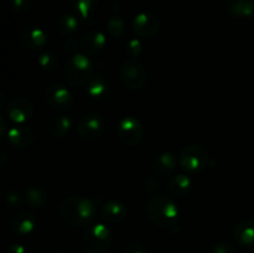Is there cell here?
Masks as SVG:
<instances>
[{
  "label": "cell",
  "instance_id": "6",
  "mask_svg": "<svg viewBox=\"0 0 254 253\" xmlns=\"http://www.w3.org/2000/svg\"><path fill=\"white\" fill-rule=\"evenodd\" d=\"M122 82L129 89H140L145 84L148 74L145 67L135 59H129L123 63L119 71Z\"/></svg>",
  "mask_w": 254,
  "mask_h": 253
},
{
  "label": "cell",
  "instance_id": "17",
  "mask_svg": "<svg viewBox=\"0 0 254 253\" xmlns=\"http://www.w3.org/2000/svg\"><path fill=\"white\" fill-rule=\"evenodd\" d=\"M233 238L243 247L254 246V220H243L233 227Z\"/></svg>",
  "mask_w": 254,
  "mask_h": 253
},
{
  "label": "cell",
  "instance_id": "3",
  "mask_svg": "<svg viewBox=\"0 0 254 253\" xmlns=\"http://www.w3.org/2000/svg\"><path fill=\"white\" fill-rule=\"evenodd\" d=\"M93 69V63L86 54H76L67 60L64 76L71 86L79 87L91 81Z\"/></svg>",
  "mask_w": 254,
  "mask_h": 253
},
{
  "label": "cell",
  "instance_id": "4",
  "mask_svg": "<svg viewBox=\"0 0 254 253\" xmlns=\"http://www.w3.org/2000/svg\"><path fill=\"white\" fill-rule=\"evenodd\" d=\"M112 243V232L104 223H94L86 228L82 246L87 253H106Z\"/></svg>",
  "mask_w": 254,
  "mask_h": 253
},
{
  "label": "cell",
  "instance_id": "32",
  "mask_svg": "<svg viewBox=\"0 0 254 253\" xmlns=\"http://www.w3.org/2000/svg\"><path fill=\"white\" fill-rule=\"evenodd\" d=\"M5 201H6V205H9L10 207H17L22 203V197L21 195L16 192H9L5 196Z\"/></svg>",
  "mask_w": 254,
  "mask_h": 253
},
{
  "label": "cell",
  "instance_id": "2",
  "mask_svg": "<svg viewBox=\"0 0 254 253\" xmlns=\"http://www.w3.org/2000/svg\"><path fill=\"white\" fill-rule=\"evenodd\" d=\"M61 218L74 227L87 226L96 217V207L89 198L73 195L64 198L60 206Z\"/></svg>",
  "mask_w": 254,
  "mask_h": 253
},
{
  "label": "cell",
  "instance_id": "7",
  "mask_svg": "<svg viewBox=\"0 0 254 253\" xmlns=\"http://www.w3.org/2000/svg\"><path fill=\"white\" fill-rule=\"evenodd\" d=\"M117 136L126 146H135L143 138V126L140 121L133 116L123 117L117 126Z\"/></svg>",
  "mask_w": 254,
  "mask_h": 253
},
{
  "label": "cell",
  "instance_id": "5",
  "mask_svg": "<svg viewBox=\"0 0 254 253\" xmlns=\"http://www.w3.org/2000/svg\"><path fill=\"white\" fill-rule=\"evenodd\" d=\"M210 161L208 150L202 145H188L179 154V165L189 173H198L206 169Z\"/></svg>",
  "mask_w": 254,
  "mask_h": 253
},
{
  "label": "cell",
  "instance_id": "18",
  "mask_svg": "<svg viewBox=\"0 0 254 253\" xmlns=\"http://www.w3.org/2000/svg\"><path fill=\"white\" fill-rule=\"evenodd\" d=\"M36 227V218L29 211H22L14 216L11 221V228L16 235L27 236L34 232Z\"/></svg>",
  "mask_w": 254,
  "mask_h": 253
},
{
  "label": "cell",
  "instance_id": "13",
  "mask_svg": "<svg viewBox=\"0 0 254 253\" xmlns=\"http://www.w3.org/2000/svg\"><path fill=\"white\" fill-rule=\"evenodd\" d=\"M101 217L108 223H121L128 216V208L123 202L111 200L101 207Z\"/></svg>",
  "mask_w": 254,
  "mask_h": 253
},
{
  "label": "cell",
  "instance_id": "12",
  "mask_svg": "<svg viewBox=\"0 0 254 253\" xmlns=\"http://www.w3.org/2000/svg\"><path fill=\"white\" fill-rule=\"evenodd\" d=\"M7 141L16 149H26L34 143V131L27 126H15L7 129Z\"/></svg>",
  "mask_w": 254,
  "mask_h": 253
},
{
  "label": "cell",
  "instance_id": "34",
  "mask_svg": "<svg viewBox=\"0 0 254 253\" xmlns=\"http://www.w3.org/2000/svg\"><path fill=\"white\" fill-rule=\"evenodd\" d=\"M26 248H25L24 245H21V243H14V245L10 246L9 248H7L6 253H26Z\"/></svg>",
  "mask_w": 254,
  "mask_h": 253
},
{
  "label": "cell",
  "instance_id": "20",
  "mask_svg": "<svg viewBox=\"0 0 254 253\" xmlns=\"http://www.w3.org/2000/svg\"><path fill=\"white\" fill-rule=\"evenodd\" d=\"M72 121L68 116L62 114V116H56L51 119L49 124V133L54 138H64L71 130Z\"/></svg>",
  "mask_w": 254,
  "mask_h": 253
},
{
  "label": "cell",
  "instance_id": "22",
  "mask_svg": "<svg viewBox=\"0 0 254 253\" xmlns=\"http://www.w3.org/2000/svg\"><path fill=\"white\" fill-rule=\"evenodd\" d=\"M24 198L25 203L31 208H41L47 203V193L45 192L44 189L37 188V186H31V188L26 189Z\"/></svg>",
  "mask_w": 254,
  "mask_h": 253
},
{
  "label": "cell",
  "instance_id": "11",
  "mask_svg": "<svg viewBox=\"0 0 254 253\" xmlns=\"http://www.w3.org/2000/svg\"><path fill=\"white\" fill-rule=\"evenodd\" d=\"M131 27L136 36L153 37L160 29V21L150 12H140L134 17Z\"/></svg>",
  "mask_w": 254,
  "mask_h": 253
},
{
  "label": "cell",
  "instance_id": "10",
  "mask_svg": "<svg viewBox=\"0 0 254 253\" xmlns=\"http://www.w3.org/2000/svg\"><path fill=\"white\" fill-rule=\"evenodd\" d=\"M34 112V103L26 97H15L6 106V116L14 123H25L32 118Z\"/></svg>",
  "mask_w": 254,
  "mask_h": 253
},
{
  "label": "cell",
  "instance_id": "19",
  "mask_svg": "<svg viewBox=\"0 0 254 253\" xmlns=\"http://www.w3.org/2000/svg\"><path fill=\"white\" fill-rule=\"evenodd\" d=\"M192 188V181L185 174L173 175L168 181V190L175 197L184 198L190 193Z\"/></svg>",
  "mask_w": 254,
  "mask_h": 253
},
{
  "label": "cell",
  "instance_id": "30",
  "mask_svg": "<svg viewBox=\"0 0 254 253\" xmlns=\"http://www.w3.org/2000/svg\"><path fill=\"white\" fill-rule=\"evenodd\" d=\"M12 6L16 12L24 14L32 7V0H12Z\"/></svg>",
  "mask_w": 254,
  "mask_h": 253
},
{
  "label": "cell",
  "instance_id": "21",
  "mask_svg": "<svg viewBox=\"0 0 254 253\" xmlns=\"http://www.w3.org/2000/svg\"><path fill=\"white\" fill-rule=\"evenodd\" d=\"M87 93L94 99H102L108 96L109 83L103 76L92 77L87 83Z\"/></svg>",
  "mask_w": 254,
  "mask_h": 253
},
{
  "label": "cell",
  "instance_id": "26",
  "mask_svg": "<svg viewBox=\"0 0 254 253\" xmlns=\"http://www.w3.org/2000/svg\"><path fill=\"white\" fill-rule=\"evenodd\" d=\"M37 62H39L40 67L42 69H45V71H55V69H57V67L60 64L59 56L55 52L51 51L44 52L42 55H40Z\"/></svg>",
  "mask_w": 254,
  "mask_h": 253
},
{
  "label": "cell",
  "instance_id": "15",
  "mask_svg": "<svg viewBox=\"0 0 254 253\" xmlns=\"http://www.w3.org/2000/svg\"><path fill=\"white\" fill-rule=\"evenodd\" d=\"M79 42H81V51H83L86 55H97L104 49L107 39L101 31L92 30L84 34Z\"/></svg>",
  "mask_w": 254,
  "mask_h": 253
},
{
  "label": "cell",
  "instance_id": "1",
  "mask_svg": "<svg viewBox=\"0 0 254 253\" xmlns=\"http://www.w3.org/2000/svg\"><path fill=\"white\" fill-rule=\"evenodd\" d=\"M146 213L154 225L165 230H173L178 226L180 217V211L176 203L164 193H156L149 198Z\"/></svg>",
  "mask_w": 254,
  "mask_h": 253
},
{
  "label": "cell",
  "instance_id": "31",
  "mask_svg": "<svg viewBox=\"0 0 254 253\" xmlns=\"http://www.w3.org/2000/svg\"><path fill=\"white\" fill-rule=\"evenodd\" d=\"M121 253H148L145 246L139 242H131L123 248Z\"/></svg>",
  "mask_w": 254,
  "mask_h": 253
},
{
  "label": "cell",
  "instance_id": "25",
  "mask_svg": "<svg viewBox=\"0 0 254 253\" xmlns=\"http://www.w3.org/2000/svg\"><path fill=\"white\" fill-rule=\"evenodd\" d=\"M73 7L77 14L83 20H87L91 17L92 12L96 9L98 0H73Z\"/></svg>",
  "mask_w": 254,
  "mask_h": 253
},
{
  "label": "cell",
  "instance_id": "27",
  "mask_svg": "<svg viewBox=\"0 0 254 253\" xmlns=\"http://www.w3.org/2000/svg\"><path fill=\"white\" fill-rule=\"evenodd\" d=\"M107 30L113 37H121L124 34V30H126V24H124L123 19L121 16L114 15L107 22Z\"/></svg>",
  "mask_w": 254,
  "mask_h": 253
},
{
  "label": "cell",
  "instance_id": "29",
  "mask_svg": "<svg viewBox=\"0 0 254 253\" xmlns=\"http://www.w3.org/2000/svg\"><path fill=\"white\" fill-rule=\"evenodd\" d=\"M211 253H237V250L230 242H218L213 246Z\"/></svg>",
  "mask_w": 254,
  "mask_h": 253
},
{
  "label": "cell",
  "instance_id": "16",
  "mask_svg": "<svg viewBox=\"0 0 254 253\" xmlns=\"http://www.w3.org/2000/svg\"><path fill=\"white\" fill-rule=\"evenodd\" d=\"M21 41L25 47L30 50H41L46 46L47 36L42 29L37 26H29L22 31Z\"/></svg>",
  "mask_w": 254,
  "mask_h": 253
},
{
  "label": "cell",
  "instance_id": "23",
  "mask_svg": "<svg viewBox=\"0 0 254 253\" xmlns=\"http://www.w3.org/2000/svg\"><path fill=\"white\" fill-rule=\"evenodd\" d=\"M79 26V19L76 15L64 14L57 19L56 21V31L62 36H69L77 31Z\"/></svg>",
  "mask_w": 254,
  "mask_h": 253
},
{
  "label": "cell",
  "instance_id": "9",
  "mask_svg": "<svg viewBox=\"0 0 254 253\" xmlns=\"http://www.w3.org/2000/svg\"><path fill=\"white\" fill-rule=\"evenodd\" d=\"M45 99L52 109L60 112L68 111L73 104V97H72L71 92L66 87L57 83L50 84L45 89Z\"/></svg>",
  "mask_w": 254,
  "mask_h": 253
},
{
  "label": "cell",
  "instance_id": "14",
  "mask_svg": "<svg viewBox=\"0 0 254 253\" xmlns=\"http://www.w3.org/2000/svg\"><path fill=\"white\" fill-rule=\"evenodd\" d=\"M179 164V158H176L173 153H161L154 158L151 163V170L155 176H168L175 170Z\"/></svg>",
  "mask_w": 254,
  "mask_h": 253
},
{
  "label": "cell",
  "instance_id": "33",
  "mask_svg": "<svg viewBox=\"0 0 254 253\" xmlns=\"http://www.w3.org/2000/svg\"><path fill=\"white\" fill-rule=\"evenodd\" d=\"M64 47H66L67 51H74V50L79 49L81 50V42L78 40H74V39H67V41L64 42Z\"/></svg>",
  "mask_w": 254,
  "mask_h": 253
},
{
  "label": "cell",
  "instance_id": "24",
  "mask_svg": "<svg viewBox=\"0 0 254 253\" xmlns=\"http://www.w3.org/2000/svg\"><path fill=\"white\" fill-rule=\"evenodd\" d=\"M231 14L238 17H254V0H232L228 5Z\"/></svg>",
  "mask_w": 254,
  "mask_h": 253
},
{
  "label": "cell",
  "instance_id": "28",
  "mask_svg": "<svg viewBox=\"0 0 254 253\" xmlns=\"http://www.w3.org/2000/svg\"><path fill=\"white\" fill-rule=\"evenodd\" d=\"M127 55H128L130 59H135L139 54L141 52V42L138 39H131L130 41L127 44Z\"/></svg>",
  "mask_w": 254,
  "mask_h": 253
},
{
  "label": "cell",
  "instance_id": "8",
  "mask_svg": "<svg viewBox=\"0 0 254 253\" xmlns=\"http://www.w3.org/2000/svg\"><path fill=\"white\" fill-rule=\"evenodd\" d=\"M106 130V121L103 116L97 113L86 114L77 124V133L79 138L87 141H93L101 138Z\"/></svg>",
  "mask_w": 254,
  "mask_h": 253
}]
</instances>
